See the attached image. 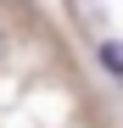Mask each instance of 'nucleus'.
I'll list each match as a JSON object with an SVG mask.
<instances>
[{"instance_id":"1","label":"nucleus","mask_w":123,"mask_h":128,"mask_svg":"<svg viewBox=\"0 0 123 128\" xmlns=\"http://www.w3.org/2000/svg\"><path fill=\"white\" fill-rule=\"evenodd\" d=\"M95 61H101V72L123 78V39H101V45H95Z\"/></svg>"}]
</instances>
